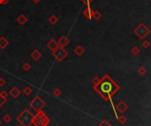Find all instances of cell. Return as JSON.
I'll return each instance as SVG.
<instances>
[{
  "mask_svg": "<svg viewBox=\"0 0 151 126\" xmlns=\"http://www.w3.org/2000/svg\"><path fill=\"white\" fill-rule=\"evenodd\" d=\"M40 1H41V0H33V2H34V4H38Z\"/></svg>",
  "mask_w": 151,
  "mask_h": 126,
  "instance_id": "cell-33",
  "label": "cell"
},
{
  "mask_svg": "<svg viewBox=\"0 0 151 126\" xmlns=\"http://www.w3.org/2000/svg\"><path fill=\"white\" fill-rule=\"evenodd\" d=\"M30 56L32 57L33 60H34V61H38V60L42 57V53L40 52L38 49H34V50L30 54Z\"/></svg>",
  "mask_w": 151,
  "mask_h": 126,
  "instance_id": "cell-13",
  "label": "cell"
},
{
  "mask_svg": "<svg viewBox=\"0 0 151 126\" xmlns=\"http://www.w3.org/2000/svg\"><path fill=\"white\" fill-rule=\"evenodd\" d=\"M73 52L77 55L78 56H81L85 53V49L81 45H78L75 49H73Z\"/></svg>",
  "mask_w": 151,
  "mask_h": 126,
  "instance_id": "cell-14",
  "label": "cell"
},
{
  "mask_svg": "<svg viewBox=\"0 0 151 126\" xmlns=\"http://www.w3.org/2000/svg\"><path fill=\"white\" fill-rule=\"evenodd\" d=\"M118 120H119V122H120L121 124H125L126 122H127V118H126L123 114H121V115L118 117Z\"/></svg>",
  "mask_w": 151,
  "mask_h": 126,
  "instance_id": "cell-18",
  "label": "cell"
},
{
  "mask_svg": "<svg viewBox=\"0 0 151 126\" xmlns=\"http://www.w3.org/2000/svg\"><path fill=\"white\" fill-rule=\"evenodd\" d=\"M99 126H111V123L107 119H103L99 122Z\"/></svg>",
  "mask_w": 151,
  "mask_h": 126,
  "instance_id": "cell-21",
  "label": "cell"
},
{
  "mask_svg": "<svg viewBox=\"0 0 151 126\" xmlns=\"http://www.w3.org/2000/svg\"><path fill=\"white\" fill-rule=\"evenodd\" d=\"M150 126H151V125H150Z\"/></svg>",
  "mask_w": 151,
  "mask_h": 126,
  "instance_id": "cell-38",
  "label": "cell"
},
{
  "mask_svg": "<svg viewBox=\"0 0 151 126\" xmlns=\"http://www.w3.org/2000/svg\"><path fill=\"white\" fill-rule=\"evenodd\" d=\"M20 94H21V92H20V89H19L17 87H13V88H12L11 90L9 91V94H10V95H11L13 98H14V99L18 98L19 96L20 95Z\"/></svg>",
  "mask_w": 151,
  "mask_h": 126,
  "instance_id": "cell-11",
  "label": "cell"
},
{
  "mask_svg": "<svg viewBox=\"0 0 151 126\" xmlns=\"http://www.w3.org/2000/svg\"><path fill=\"white\" fill-rule=\"evenodd\" d=\"M69 42H70V40L65 35L61 36L58 41V45H59V47H62V48H65V46H67L69 44Z\"/></svg>",
  "mask_w": 151,
  "mask_h": 126,
  "instance_id": "cell-10",
  "label": "cell"
},
{
  "mask_svg": "<svg viewBox=\"0 0 151 126\" xmlns=\"http://www.w3.org/2000/svg\"><path fill=\"white\" fill-rule=\"evenodd\" d=\"M137 72H138V73L140 74V75H145L146 72H147V70H146V68L144 66H140V68H138V70H137Z\"/></svg>",
  "mask_w": 151,
  "mask_h": 126,
  "instance_id": "cell-22",
  "label": "cell"
},
{
  "mask_svg": "<svg viewBox=\"0 0 151 126\" xmlns=\"http://www.w3.org/2000/svg\"><path fill=\"white\" fill-rule=\"evenodd\" d=\"M29 106L35 112H38L40 111V110H42L46 106V103H45L44 101H43V99H41V97H40L39 95H36L35 97L29 102Z\"/></svg>",
  "mask_w": 151,
  "mask_h": 126,
  "instance_id": "cell-5",
  "label": "cell"
},
{
  "mask_svg": "<svg viewBox=\"0 0 151 126\" xmlns=\"http://www.w3.org/2000/svg\"><path fill=\"white\" fill-rule=\"evenodd\" d=\"M140 49H139V47H137V46H134V47H133L131 49V53L133 56H137L138 54H140Z\"/></svg>",
  "mask_w": 151,
  "mask_h": 126,
  "instance_id": "cell-20",
  "label": "cell"
},
{
  "mask_svg": "<svg viewBox=\"0 0 151 126\" xmlns=\"http://www.w3.org/2000/svg\"><path fill=\"white\" fill-rule=\"evenodd\" d=\"M150 2H151V0H150Z\"/></svg>",
  "mask_w": 151,
  "mask_h": 126,
  "instance_id": "cell-36",
  "label": "cell"
},
{
  "mask_svg": "<svg viewBox=\"0 0 151 126\" xmlns=\"http://www.w3.org/2000/svg\"><path fill=\"white\" fill-rule=\"evenodd\" d=\"M133 33L135 35L138 36L140 40H144L146 36H147L150 34V29L147 27L144 23H140L133 30Z\"/></svg>",
  "mask_w": 151,
  "mask_h": 126,
  "instance_id": "cell-4",
  "label": "cell"
},
{
  "mask_svg": "<svg viewBox=\"0 0 151 126\" xmlns=\"http://www.w3.org/2000/svg\"><path fill=\"white\" fill-rule=\"evenodd\" d=\"M22 69H23L25 72H28V71H30L31 69V65L29 63H25L23 65H22Z\"/></svg>",
  "mask_w": 151,
  "mask_h": 126,
  "instance_id": "cell-25",
  "label": "cell"
},
{
  "mask_svg": "<svg viewBox=\"0 0 151 126\" xmlns=\"http://www.w3.org/2000/svg\"><path fill=\"white\" fill-rule=\"evenodd\" d=\"M1 125H2V121L0 120V126H1Z\"/></svg>",
  "mask_w": 151,
  "mask_h": 126,
  "instance_id": "cell-34",
  "label": "cell"
},
{
  "mask_svg": "<svg viewBox=\"0 0 151 126\" xmlns=\"http://www.w3.org/2000/svg\"><path fill=\"white\" fill-rule=\"evenodd\" d=\"M141 46L144 49H148V48L150 47V42H149L148 41H147V40H145V41H143L141 42Z\"/></svg>",
  "mask_w": 151,
  "mask_h": 126,
  "instance_id": "cell-26",
  "label": "cell"
},
{
  "mask_svg": "<svg viewBox=\"0 0 151 126\" xmlns=\"http://www.w3.org/2000/svg\"><path fill=\"white\" fill-rule=\"evenodd\" d=\"M102 18V13L99 11H94L93 13V19H95V20H99Z\"/></svg>",
  "mask_w": 151,
  "mask_h": 126,
  "instance_id": "cell-19",
  "label": "cell"
},
{
  "mask_svg": "<svg viewBox=\"0 0 151 126\" xmlns=\"http://www.w3.org/2000/svg\"><path fill=\"white\" fill-rule=\"evenodd\" d=\"M60 126H62V125H60Z\"/></svg>",
  "mask_w": 151,
  "mask_h": 126,
  "instance_id": "cell-37",
  "label": "cell"
},
{
  "mask_svg": "<svg viewBox=\"0 0 151 126\" xmlns=\"http://www.w3.org/2000/svg\"><path fill=\"white\" fill-rule=\"evenodd\" d=\"M8 45H9V41L6 39V37L1 36V37H0V49H6Z\"/></svg>",
  "mask_w": 151,
  "mask_h": 126,
  "instance_id": "cell-15",
  "label": "cell"
},
{
  "mask_svg": "<svg viewBox=\"0 0 151 126\" xmlns=\"http://www.w3.org/2000/svg\"><path fill=\"white\" fill-rule=\"evenodd\" d=\"M22 93H23V94H25L26 96H28V95H30V94L33 93V90H32V88H31V87H26L25 88L23 89V91H22Z\"/></svg>",
  "mask_w": 151,
  "mask_h": 126,
  "instance_id": "cell-17",
  "label": "cell"
},
{
  "mask_svg": "<svg viewBox=\"0 0 151 126\" xmlns=\"http://www.w3.org/2000/svg\"><path fill=\"white\" fill-rule=\"evenodd\" d=\"M48 20L51 25H56V24L58 22V18L55 14H52L51 16H50V18L48 19Z\"/></svg>",
  "mask_w": 151,
  "mask_h": 126,
  "instance_id": "cell-16",
  "label": "cell"
},
{
  "mask_svg": "<svg viewBox=\"0 0 151 126\" xmlns=\"http://www.w3.org/2000/svg\"><path fill=\"white\" fill-rule=\"evenodd\" d=\"M3 120L5 121L6 122H10L12 120V117L10 115H8V114H6V115H5L4 116H3Z\"/></svg>",
  "mask_w": 151,
  "mask_h": 126,
  "instance_id": "cell-27",
  "label": "cell"
},
{
  "mask_svg": "<svg viewBox=\"0 0 151 126\" xmlns=\"http://www.w3.org/2000/svg\"><path fill=\"white\" fill-rule=\"evenodd\" d=\"M93 88L105 101H108L111 100L116 93L119 92L120 87L108 74H105L101 79L100 82L96 86H94Z\"/></svg>",
  "mask_w": 151,
  "mask_h": 126,
  "instance_id": "cell-1",
  "label": "cell"
},
{
  "mask_svg": "<svg viewBox=\"0 0 151 126\" xmlns=\"http://www.w3.org/2000/svg\"><path fill=\"white\" fill-rule=\"evenodd\" d=\"M6 101H7V99H4V98H2L1 95H0V108L6 102Z\"/></svg>",
  "mask_w": 151,
  "mask_h": 126,
  "instance_id": "cell-30",
  "label": "cell"
},
{
  "mask_svg": "<svg viewBox=\"0 0 151 126\" xmlns=\"http://www.w3.org/2000/svg\"><path fill=\"white\" fill-rule=\"evenodd\" d=\"M8 93L6 92V91H1L0 92V95H1V97L2 98H4V99H7V97H8Z\"/></svg>",
  "mask_w": 151,
  "mask_h": 126,
  "instance_id": "cell-28",
  "label": "cell"
},
{
  "mask_svg": "<svg viewBox=\"0 0 151 126\" xmlns=\"http://www.w3.org/2000/svg\"><path fill=\"white\" fill-rule=\"evenodd\" d=\"M116 108H117V110L119 112V113L123 114L128 109V105L126 104L124 101H120L119 103H118L117 106H116Z\"/></svg>",
  "mask_w": 151,
  "mask_h": 126,
  "instance_id": "cell-7",
  "label": "cell"
},
{
  "mask_svg": "<svg viewBox=\"0 0 151 126\" xmlns=\"http://www.w3.org/2000/svg\"><path fill=\"white\" fill-rule=\"evenodd\" d=\"M34 114L28 109L25 108L20 115L17 116L16 120L21 126H30L33 124V118H34Z\"/></svg>",
  "mask_w": 151,
  "mask_h": 126,
  "instance_id": "cell-2",
  "label": "cell"
},
{
  "mask_svg": "<svg viewBox=\"0 0 151 126\" xmlns=\"http://www.w3.org/2000/svg\"><path fill=\"white\" fill-rule=\"evenodd\" d=\"M100 80H101L100 78L97 77V76H95V77H94L93 79H92L91 82H92V84H93L94 86H96L97 84H98V83L100 82Z\"/></svg>",
  "mask_w": 151,
  "mask_h": 126,
  "instance_id": "cell-24",
  "label": "cell"
},
{
  "mask_svg": "<svg viewBox=\"0 0 151 126\" xmlns=\"http://www.w3.org/2000/svg\"><path fill=\"white\" fill-rule=\"evenodd\" d=\"M6 79L4 78H0V87H4L6 85Z\"/></svg>",
  "mask_w": 151,
  "mask_h": 126,
  "instance_id": "cell-31",
  "label": "cell"
},
{
  "mask_svg": "<svg viewBox=\"0 0 151 126\" xmlns=\"http://www.w3.org/2000/svg\"><path fill=\"white\" fill-rule=\"evenodd\" d=\"M52 56L57 59V61L62 62L67 56H68V52L65 49V48L58 47L56 50L52 51Z\"/></svg>",
  "mask_w": 151,
  "mask_h": 126,
  "instance_id": "cell-6",
  "label": "cell"
},
{
  "mask_svg": "<svg viewBox=\"0 0 151 126\" xmlns=\"http://www.w3.org/2000/svg\"><path fill=\"white\" fill-rule=\"evenodd\" d=\"M16 126H21V125H20V124H18V125H16Z\"/></svg>",
  "mask_w": 151,
  "mask_h": 126,
  "instance_id": "cell-35",
  "label": "cell"
},
{
  "mask_svg": "<svg viewBox=\"0 0 151 126\" xmlns=\"http://www.w3.org/2000/svg\"><path fill=\"white\" fill-rule=\"evenodd\" d=\"M61 94H62L61 90H60V89H58V88L54 89V91H53V92H52V94L55 96V97H57V98L59 97V96L61 95Z\"/></svg>",
  "mask_w": 151,
  "mask_h": 126,
  "instance_id": "cell-23",
  "label": "cell"
},
{
  "mask_svg": "<svg viewBox=\"0 0 151 126\" xmlns=\"http://www.w3.org/2000/svg\"><path fill=\"white\" fill-rule=\"evenodd\" d=\"M27 20H28V19H27V17L26 16L25 14H20L18 16V18H17V21H18V23L20 24V25L23 26L25 25L26 23L27 22Z\"/></svg>",
  "mask_w": 151,
  "mask_h": 126,
  "instance_id": "cell-12",
  "label": "cell"
},
{
  "mask_svg": "<svg viewBox=\"0 0 151 126\" xmlns=\"http://www.w3.org/2000/svg\"><path fill=\"white\" fill-rule=\"evenodd\" d=\"M9 1L10 0H0V5H6Z\"/></svg>",
  "mask_w": 151,
  "mask_h": 126,
  "instance_id": "cell-32",
  "label": "cell"
},
{
  "mask_svg": "<svg viewBox=\"0 0 151 126\" xmlns=\"http://www.w3.org/2000/svg\"><path fill=\"white\" fill-rule=\"evenodd\" d=\"M93 13H94V10H92V8L90 7V6H87L86 9L83 11V15H84V17L89 20L93 19Z\"/></svg>",
  "mask_w": 151,
  "mask_h": 126,
  "instance_id": "cell-9",
  "label": "cell"
},
{
  "mask_svg": "<svg viewBox=\"0 0 151 126\" xmlns=\"http://www.w3.org/2000/svg\"><path fill=\"white\" fill-rule=\"evenodd\" d=\"M81 1L83 3V4L85 5V6H90V4H91V3L93 2L94 0H81Z\"/></svg>",
  "mask_w": 151,
  "mask_h": 126,
  "instance_id": "cell-29",
  "label": "cell"
},
{
  "mask_svg": "<svg viewBox=\"0 0 151 126\" xmlns=\"http://www.w3.org/2000/svg\"><path fill=\"white\" fill-rule=\"evenodd\" d=\"M50 122V118L46 115L45 112L43 111V109L36 112L33 118V124L34 126H48Z\"/></svg>",
  "mask_w": 151,
  "mask_h": 126,
  "instance_id": "cell-3",
  "label": "cell"
},
{
  "mask_svg": "<svg viewBox=\"0 0 151 126\" xmlns=\"http://www.w3.org/2000/svg\"><path fill=\"white\" fill-rule=\"evenodd\" d=\"M58 47H59V45H58V41L54 39H51L50 41H49L48 43H47V48H48L50 50H51V52L54 51V50H56Z\"/></svg>",
  "mask_w": 151,
  "mask_h": 126,
  "instance_id": "cell-8",
  "label": "cell"
}]
</instances>
